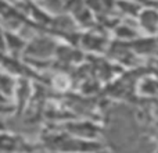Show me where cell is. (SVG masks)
<instances>
[{"label": "cell", "instance_id": "cell-1", "mask_svg": "<svg viewBox=\"0 0 158 153\" xmlns=\"http://www.w3.org/2000/svg\"><path fill=\"white\" fill-rule=\"evenodd\" d=\"M22 46H24V42L21 41L19 36H17L14 32L6 31V47H7L11 53H15L17 50H21Z\"/></svg>", "mask_w": 158, "mask_h": 153}, {"label": "cell", "instance_id": "cell-2", "mask_svg": "<svg viewBox=\"0 0 158 153\" xmlns=\"http://www.w3.org/2000/svg\"><path fill=\"white\" fill-rule=\"evenodd\" d=\"M14 148V139L10 137L2 135L0 137V151H10Z\"/></svg>", "mask_w": 158, "mask_h": 153}, {"label": "cell", "instance_id": "cell-3", "mask_svg": "<svg viewBox=\"0 0 158 153\" xmlns=\"http://www.w3.org/2000/svg\"><path fill=\"white\" fill-rule=\"evenodd\" d=\"M6 31L0 27V52H6Z\"/></svg>", "mask_w": 158, "mask_h": 153}]
</instances>
